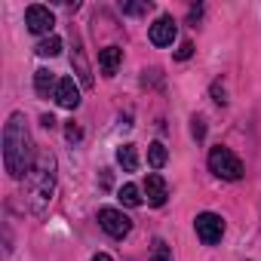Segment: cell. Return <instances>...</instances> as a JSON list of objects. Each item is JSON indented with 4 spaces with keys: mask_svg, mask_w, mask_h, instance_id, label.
<instances>
[{
    "mask_svg": "<svg viewBox=\"0 0 261 261\" xmlns=\"http://www.w3.org/2000/svg\"><path fill=\"white\" fill-rule=\"evenodd\" d=\"M191 136H194L197 142L206 139V120H203V117H191Z\"/></svg>",
    "mask_w": 261,
    "mask_h": 261,
    "instance_id": "obj_19",
    "label": "cell"
},
{
    "mask_svg": "<svg viewBox=\"0 0 261 261\" xmlns=\"http://www.w3.org/2000/svg\"><path fill=\"white\" fill-rule=\"evenodd\" d=\"M166 160H169L166 145H163V142H151V145H148V163H151L154 169H163V166H166Z\"/></svg>",
    "mask_w": 261,
    "mask_h": 261,
    "instance_id": "obj_15",
    "label": "cell"
},
{
    "mask_svg": "<svg viewBox=\"0 0 261 261\" xmlns=\"http://www.w3.org/2000/svg\"><path fill=\"white\" fill-rule=\"evenodd\" d=\"M65 136H68V142H80V139H83V133H80V126H74V123H68V129H65Z\"/></svg>",
    "mask_w": 261,
    "mask_h": 261,
    "instance_id": "obj_22",
    "label": "cell"
},
{
    "mask_svg": "<svg viewBox=\"0 0 261 261\" xmlns=\"http://www.w3.org/2000/svg\"><path fill=\"white\" fill-rule=\"evenodd\" d=\"M212 98H215V105H227V92H224L221 80H215V83H212Z\"/></svg>",
    "mask_w": 261,
    "mask_h": 261,
    "instance_id": "obj_21",
    "label": "cell"
},
{
    "mask_svg": "<svg viewBox=\"0 0 261 261\" xmlns=\"http://www.w3.org/2000/svg\"><path fill=\"white\" fill-rule=\"evenodd\" d=\"M40 123H43V129H56V117H53V114H43Z\"/></svg>",
    "mask_w": 261,
    "mask_h": 261,
    "instance_id": "obj_23",
    "label": "cell"
},
{
    "mask_svg": "<svg viewBox=\"0 0 261 261\" xmlns=\"http://www.w3.org/2000/svg\"><path fill=\"white\" fill-rule=\"evenodd\" d=\"M117 197H120V203H123V206H129V209L142 206V191H139L136 185H123V188L117 191Z\"/></svg>",
    "mask_w": 261,
    "mask_h": 261,
    "instance_id": "obj_16",
    "label": "cell"
},
{
    "mask_svg": "<svg viewBox=\"0 0 261 261\" xmlns=\"http://www.w3.org/2000/svg\"><path fill=\"white\" fill-rule=\"evenodd\" d=\"M117 163L123 166V172H136L139 169V151H136V145H120L117 148Z\"/></svg>",
    "mask_w": 261,
    "mask_h": 261,
    "instance_id": "obj_13",
    "label": "cell"
},
{
    "mask_svg": "<svg viewBox=\"0 0 261 261\" xmlns=\"http://www.w3.org/2000/svg\"><path fill=\"white\" fill-rule=\"evenodd\" d=\"M200 16H203V7H194V10H191V22H194V28H197V22H200Z\"/></svg>",
    "mask_w": 261,
    "mask_h": 261,
    "instance_id": "obj_24",
    "label": "cell"
},
{
    "mask_svg": "<svg viewBox=\"0 0 261 261\" xmlns=\"http://www.w3.org/2000/svg\"><path fill=\"white\" fill-rule=\"evenodd\" d=\"M53 98H56L59 108H65V111H77V108H80V86L74 83V77H62Z\"/></svg>",
    "mask_w": 261,
    "mask_h": 261,
    "instance_id": "obj_8",
    "label": "cell"
},
{
    "mask_svg": "<svg viewBox=\"0 0 261 261\" xmlns=\"http://www.w3.org/2000/svg\"><path fill=\"white\" fill-rule=\"evenodd\" d=\"M98 224H101V230H105L108 237H114V240H123L129 230H133V218L123 215V212L114 209V206H101V209H98Z\"/></svg>",
    "mask_w": 261,
    "mask_h": 261,
    "instance_id": "obj_4",
    "label": "cell"
},
{
    "mask_svg": "<svg viewBox=\"0 0 261 261\" xmlns=\"http://www.w3.org/2000/svg\"><path fill=\"white\" fill-rule=\"evenodd\" d=\"M148 258H151V261H172V246L157 237V240L151 243V255H148Z\"/></svg>",
    "mask_w": 261,
    "mask_h": 261,
    "instance_id": "obj_17",
    "label": "cell"
},
{
    "mask_svg": "<svg viewBox=\"0 0 261 261\" xmlns=\"http://www.w3.org/2000/svg\"><path fill=\"white\" fill-rule=\"evenodd\" d=\"M71 65H74V71H77V77H80V86H83V89H92V71H89L86 56H83L80 46H74V53H71Z\"/></svg>",
    "mask_w": 261,
    "mask_h": 261,
    "instance_id": "obj_11",
    "label": "cell"
},
{
    "mask_svg": "<svg viewBox=\"0 0 261 261\" xmlns=\"http://www.w3.org/2000/svg\"><path fill=\"white\" fill-rule=\"evenodd\" d=\"M56 74L53 71H46V68H40V71H34V89H37V95L40 98H49V95H56Z\"/></svg>",
    "mask_w": 261,
    "mask_h": 261,
    "instance_id": "obj_12",
    "label": "cell"
},
{
    "mask_svg": "<svg viewBox=\"0 0 261 261\" xmlns=\"http://www.w3.org/2000/svg\"><path fill=\"white\" fill-rule=\"evenodd\" d=\"M25 191H28V206L34 215H43L49 200H53V191H56V157L53 154H37V163L34 169L25 175Z\"/></svg>",
    "mask_w": 261,
    "mask_h": 261,
    "instance_id": "obj_2",
    "label": "cell"
},
{
    "mask_svg": "<svg viewBox=\"0 0 261 261\" xmlns=\"http://www.w3.org/2000/svg\"><path fill=\"white\" fill-rule=\"evenodd\" d=\"M175 34H178V25H175V19H172V16H160V19H157V22L148 28V40H151L157 49H166V46H172Z\"/></svg>",
    "mask_w": 261,
    "mask_h": 261,
    "instance_id": "obj_7",
    "label": "cell"
},
{
    "mask_svg": "<svg viewBox=\"0 0 261 261\" xmlns=\"http://www.w3.org/2000/svg\"><path fill=\"white\" fill-rule=\"evenodd\" d=\"M209 169H212V175H218L224 181H240L243 172H246L243 163H240V157L230 148H221V145H215L209 151Z\"/></svg>",
    "mask_w": 261,
    "mask_h": 261,
    "instance_id": "obj_3",
    "label": "cell"
},
{
    "mask_svg": "<svg viewBox=\"0 0 261 261\" xmlns=\"http://www.w3.org/2000/svg\"><path fill=\"white\" fill-rule=\"evenodd\" d=\"M25 25H28V31L31 34H53V28H56V13L49 10V7H40V4H34V7H28L25 10Z\"/></svg>",
    "mask_w": 261,
    "mask_h": 261,
    "instance_id": "obj_6",
    "label": "cell"
},
{
    "mask_svg": "<svg viewBox=\"0 0 261 261\" xmlns=\"http://www.w3.org/2000/svg\"><path fill=\"white\" fill-rule=\"evenodd\" d=\"M89 261H114V258H111V255H108V252H98V255H92V258H89Z\"/></svg>",
    "mask_w": 261,
    "mask_h": 261,
    "instance_id": "obj_25",
    "label": "cell"
},
{
    "mask_svg": "<svg viewBox=\"0 0 261 261\" xmlns=\"http://www.w3.org/2000/svg\"><path fill=\"white\" fill-rule=\"evenodd\" d=\"M120 10L126 16H148L154 10V4H151V0H142V4H120Z\"/></svg>",
    "mask_w": 261,
    "mask_h": 261,
    "instance_id": "obj_18",
    "label": "cell"
},
{
    "mask_svg": "<svg viewBox=\"0 0 261 261\" xmlns=\"http://www.w3.org/2000/svg\"><path fill=\"white\" fill-rule=\"evenodd\" d=\"M191 56H194V43H191V40H185V43L175 49V59H178V62H188Z\"/></svg>",
    "mask_w": 261,
    "mask_h": 261,
    "instance_id": "obj_20",
    "label": "cell"
},
{
    "mask_svg": "<svg viewBox=\"0 0 261 261\" xmlns=\"http://www.w3.org/2000/svg\"><path fill=\"white\" fill-rule=\"evenodd\" d=\"M4 166L10 178H25L34 169V148H31V133L25 126V114H10L4 126Z\"/></svg>",
    "mask_w": 261,
    "mask_h": 261,
    "instance_id": "obj_1",
    "label": "cell"
},
{
    "mask_svg": "<svg viewBox=\"0 0 261 261\" xmlns=\"http://www.w3.org/2000/svg\"><path fill=\"white\" fill-rule=\"evenodd\" d=\"M34 49H37L40 59H56V56L62 53V37H59V34H49V37H43Z\"/></svg>",
    "mask_w": 261,
    "mask_h": 261,
    "instance_id": "obj_14",
    "label": "cell"
},
{
    "mask_svg": "<svg viewBox=\"0 0 261 261\" xmlns=\"http://www.w3.org/2000/svg\"><path fill=\"white\" fill-rule=\"evenodd\" d=\"M194 230H197V237H200L206 246H215V243H221V237H224V218L215 215V212H200V215L194 218Z\"/></svg>",
    "mask_w": 261,
    "mask_h": 261,
    "instance_id": "obj_5",
    "label": "cell"
},
{
    "mask_svg": "<svg viewBox=\"0 0 261 261\" xmlns=\"http://www.w3.org/2000/svg\"><path fill=\"white\" fill-rule=\"evenodd\" d=\"M145 194H148V203H151V206H163V203H166V197H169L166 178H163V175H157V172H151V175L145 178Z\"/></svg>",
    "mask_w": 261,
    "mask_h": 261,
    "instance_id": "obj_9",
    "label": "cell"
},
{
    "mask_svg": "<svg viewBox=\"0 0 261 261\" xmlns=\"http://www.w3.org/2000/svg\"><path fill=\"white\" fill-rule=\"evenodd\" d=\"M120 62H123V49H120V46H105V49H98V68H101L105 77H114L117 68H120Z\"/></svg>",
    "mask_w": 261,
    "mask_h": 261,
    "instance_id": "obj_10",
    "label": "cell"
}]
</instances>
